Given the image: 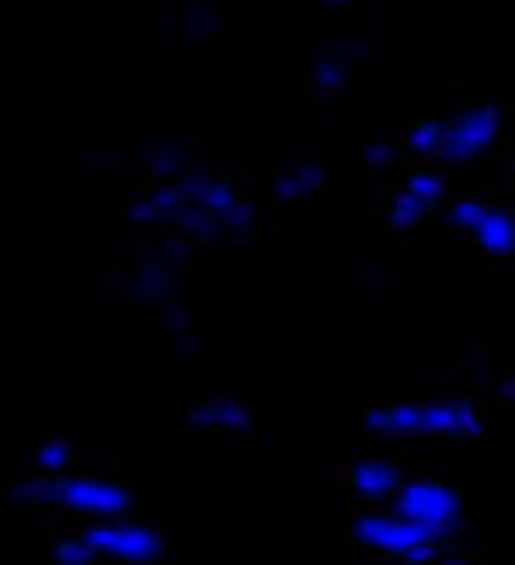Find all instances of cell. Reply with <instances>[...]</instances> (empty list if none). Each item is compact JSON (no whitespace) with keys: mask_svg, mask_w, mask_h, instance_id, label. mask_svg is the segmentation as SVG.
<instances>
[{"mask_svg":"<svg viewBox=\"0 0 515 565\" xmlns=\"http://www.w3.org/2000/svg\"><path fill=\"white\" fill-rule=\"evenodd\" d=\"M454 200H449V183H443V172L438 167H421V172H410L394 194H388V227L394 233H416V227H427L438 211H449Z\"/></svg>","mask_w":515,"mask_h":565,"instance_id":"obj_10","label":"cell"},{"mask_svg":"<svg viewBox=\"0 0 515 565\" xmlns=\"http://www.w3.org/2000/svg\"><path fill=\"white\" fill-rule=\"evenodd\" d=\"M144 167L155 172V183H172V178H189V172H194V156H189V145L161 139V145L144 150Z\"/></svg>","mask_w":515,"mask_h":565,"instance_id":"obj_17","label":"cell"},{"mask_svg":"<svg viewBox=\"0 0 515 565\" xmlns=\"http://www.w3.org/2000/svg\"><path fill=\"white\" fill-rule=\"evenodd\" d=\"M366 433L377 444H421V438H443V444H465L482 433V416L471 399L460 394H432V399H388L366 411Z\"/></svg>","mask_w":515,"mask_h":565,"instance_id":"obj_4","label":"cell"},{"mask_svg":"<svg viewBox=\"0 0 515 565\" xmlns=\"http://www.w3.org/2000/svg\"><path fill=\"white\" fill-rule=\"evenodd\" d=\"M443 216H449V227L465 233L487 260H515V205L487 200V194H460Z\"/></svg>","mask_w":515,"mask_h":565,"instance_id":"obj_8","label":"cell"},{"mask_svg":"<svg viewBox=\"0 0 515 565\" xmlns=\"http://www.w3.org/2000/svg\"><path fill=\"white\" fill-rule=\"evenodd\" d=\"M128 216L139 227H155L167 238H183V244H216V238H244L255 227V205L249 194L222 178V172H189V178H172V183H150Z\"/></svg>","mask_w":515,"mask_h":565,"instance_id":"obj_1","label":"cell"},{"mask_svg":"<svg viewBox=\"0 0 515 565\" xmlns=\"http://www.w3.org/2000/svg\"><path fill=\"white\" fill-rule=\"evenodd\" d=\"M183 266H189L183 238H161V244L139 249L133 266H128V300L144 306V311H155V317H172L183 306L178 300L183 295Z\"/></svg>","mask_w":515,"mask_h":565,"instance_id":"obj_5","label":"cell"},{"mask_svg":"<svg viewBox=\"0 0 515 565\" xmlns=\"http://www.w3.org/2000/svg\"><path fill=\"white\" fill-rule=\"evenodd\" d=\"M344 482H350V493H355L366 510H394L410 477H405L399 455H388V449H372V455H355V460H350Z\"/></svg>","mask_w":515,"mask_h":565,"instance_id":"obj_11","label":"cell"},{"mask_svg":"<svg viewBox=\"0 0 515 565\" xmlns=\"http://www.w3.org/2000/svg\"><path fill=\"white\" fill-rule=\"evenodd\" d=\"M316 7H328V12H350L355 0H316Z\"/></svg>","mask_w":515,"mask_h":565,"instance_id":"obj_19","label":"cell"},{"mask_svg":"<svg viewBox=\"0 0 515 565\" xmlns=\"http://www.w3.org/2000/svg\"><path fill=\"white\" fill-rule=\"evenodd\" d=\"M394 161H399V145H394V139H377V145L366 150V167H372V172H388Z\"/></svg>","mask_w":515,"mask_h":565,"instance_id":"obj_18","label":"cell"},{"mask_svg":"<svg viewBox=\"0 0 515 565\" xmlns=\"http://www.w3.org/2000/svg\"><path fill=\"white\" fill-rule=\"evenodd\" d=\"M504 128H509V117H504L498 100H465V106H454L449 117L416 122V128L405 134V150L421 156V161H432L438 172H449V167H476V161H487V156L504 145Z\"/></svg>","mask_w":515,"mask_h":565,"instance_id":"obj_2","label":"cell"},{"mask_svg":"<svg viewBox=\"0 0 515 565\" xmlns=\"http://www.w3.org/2000/svg\"><path fill=\"white\" fill-rule=\"evenodd\" d=\"M189 427H200V433H227V438H244V433L255 427V416H249V405H244V399H233V394H211V399H200V405L189 411Z\"/></svg>","mask_w":515,"mask_h":565,"instance_id":"obj_13","label":"cell"},{"mask_svg":"<svg viewBox=\"0 0 515 565\" xmlns=\"http://www.w3.org/2000/svg\"><path fill=\"white\" fill-rule=\"evenodd\" d=\"M172 34H178L183 45H205V40L222 34V12H216V7H178V12H172Z\"/></svg>","mask_w":515,"mask_h":565,"instance_id":"obj_15","label":"cell"},{"mask_svg":"<svg viewBox=\"0 0 515 565\" xmlns=\"http://www.w3.org/2000/svg\"><path fill=\"white\" fill-rule=\"evenodd\" d=\"M355 543L372 548L377 559L394 565H438V537H427L421 526H410L399 510H361L355 515Z\"/></svg>","mask_w":515,"mask_h":565,"instance_id":"obj_6","label":"cell"},{"mask_svg":"<svg viewBox=\"0 0 515 565\" xmlns=\"http://www.w3.org/2000/svg\"><path fill=\"white\" fill-rule=\"evenodd\" d=\"M509 189H515V156H509Z\"/></svg>","mask_w":515,"mask_h":565,"instance_id":"obj_21","label":"cell"},{"mask_svg":"<svg viewBox=\"0 0 515 565\" xmlns=\"http://www.w3.org/2000/svg\"><path fill=\"white\" fill-rule=\"evenodd\" d=\"M438 565H471V559H460V554H438Z\"/></svg>","mask_w":515,"mask_h":565,"instance_id":"obj_20","label":"cell"},{"mask_svg":"<svg viewBox=\"0 0 515 565\" xmlns=\"http://www.w3.org/2000/svg\"><path fill=\"white\" fill-rule=\"evenodd\" d=\"M12 504L23 510H62L78 526H100V521H128L133 515V488L100 471H67V477H23L12 482Z\"/></svg>","mask_w":515,"mask_h":565,"instance_id":"obj_3","label":"cell"},{"mask_svg":"<svg viewBox=\"0 0 515 565\" xmlns=\"http://www.w3.org/2000/svg\"><path fill=\"white\" fill-rule=\"evenodd\" d=\"M366 67V45L355 40H339V45H322L311 56V95H344Z\"/></svg>","mask_w":515,"mask_h":565,"instance_id":"obj_12","label":"cell"},{"mask_svg":"<svg viewBox=\"0 0 515 565\" xmlns=\"http://www.w3.org/2000/svg\"><path fill=\"white\" fill-rule=\"evenodd\" d=\"M29 471L34 477H67V471H78V444L73 438H40L34 455H29Z\"/></svg>","mask_w":515,"mask_h":565,"instance_id":"obj_14","label":"cell"},{"mask_svg":"<svg viewBox=\"0 0 515 565\" xmlns=\"http://www.w3.org/2000/svg\"><path fill=\"white\" fill-rule=\"evenodd\" d=\"M78 543L89 548L95 565H161L167 559V532L144 521H100V526H73Z\"/></svg>","mask_w":515,"mask_h":565,"instance_id":"obj_7","label":"cell"},{"mask_svg":"<svg viewBox=\"0 0 515 565\" xmlns=\"http://www.w3.org/2000/svg\"><path fill=\"white\" fill-rule=\"evenodd\" d=\"M394 510H399L410 526H421L427 537H438V543L454 537L460 521H465V499H460V488L443 482V477H410Z\"/></svg>","mask_w":515,"mask_h":565,"instance_id":"obj_9","label":"cell"},{"mask_svg":"<svg viewBox=\"0 0 515 565\" xmlns=\"http://www.w3.org/2000/svg\"><path fill=\"white\" fill-rule=\"evenodd\" d=\"M322 183H328V172H322L316 161H294V167L278 172V200H283V205L311 200V194H322Z\"/></svg>","mask_w":515,"mask_h":565,"instance_id":"obj_16","label":"cell"}]
</instances>
